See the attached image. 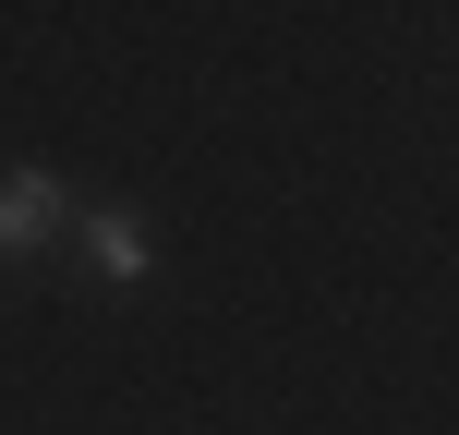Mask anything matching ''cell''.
I'll list each match as a JSON object with an SVG mask.
<instances>
[{
    "instance_id": "6da1fadb",
    "label": "cell",
    "mask_w": 459,
    "mask_h": 435,
    "mask_svg": "<svg viewBox=\"0 0 459 435\" xmlns=\"http://www.w3.org/2000/svg\"><path fill=\"white\" fill-rule=\"evenodd\" d=\"M61 218H73V194L48 182V170H0V254H37V242H61Z\"/></svg>"
},
{
    "instance_id": "7a4b0ae2",
    "label": "cell",
    "mask_w": 459,
    "mask_h": 435,
    "mask_svg": "<svg viewBox=\"0 0 459 435\" xmlns=\"http://www.w3.org/2000/svg\"><path fill=\"white\" fill-rule=\"evenodd\" d=\"M85 266H97V278H145V218H134V206H97V218H85Z\"/></svg>"
}]
</instances>
